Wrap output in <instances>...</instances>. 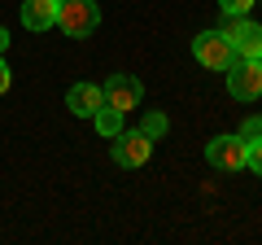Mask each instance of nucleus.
I'll use <instances>...</instances> for the list:
<instances>
[{"label": "nucleus", "mask_w": 262, "mask_h": 245, "mask_svg": "<svg viewBox=\"0 0 262 245\" xmlns=\"http://www.w3.org/2000/svg\"><path fill=\"white\" fill-rule=\"evenodd\" d=\"M57 27L66 31L70 39H83L101 27V9H96V0H61V9H57Z\"/></svg>", "instance_id": "obj_1"}, {"label": "nucleus", "mask_w": 262, "mask_h": 245, "mask_svg": "<svg viewBox=\"0 0 262 245\" xmlns=\"http://www.w3.org/2000/svg\"><path fill=\"white\" fill-rule=\"evenodd\" d=\"M223 75H227V92H232L236 101L262 96V57H236Z\"/></svg>", "instance_id": "obj_2"}, {"label": "nucleus", "mask_w": 262, "mask_h": 245, "mask_svg": "<svg viewBox=\"0 0 262 245\" xmlns=\"http://www.w3.org/2000/svg\"><path fill=\"white\" fill-rule=\"evenodd\" d=\"M192 53H196V62H201L206 70H219V75L236 62V48L227 44L223 31H201V35L192 39Z\"/></svg>", "instance_id": "obj_3"}, {"label": "nucleus", "mask_w": 262, "mask_h": 245, "mask_svg": "<svg viewBox=\"0 0 262 245\" xmlns=\"http://www.w3.org/2000/svg\"><path fill=\"white\" fill-rule=\"evenodd\" d=\"M206 158H210V167H219V171H245L249 140H245V136H214V140L206 145Z\"/></svg>", "instance_id": "obj_4"}, {"label": "nucleus", "mask_w": 262, "mask_h": 245, "mask_svg": "<svg viewBox=\"0 0 262 245\" xmlns=\"http://www.w3.org/2000/svg\"><path fill=\"white\" fill-rule=\"evenodd\" d=\"M114 140V162L118 167H144L149 162V153H153V140L144 132H118V136H110Z\"/></svg>", "instance_id": "obj_5"}, {"label": "nucleus", "mask_w": 262, "mask_h": 245, "mask_svg": "<svg viewBox=\"0 0 262 245\" xmlns=\"http://www.w3.org/2000/svg\"><path fill=\"white\" fill-rule=\"evenodd\" d=\"M223 35H227V44L236 48V57H262V27H258V22H249L245 13L227 22Z\"/></svg>", "instance_id": "obj_6"}, {"label": "nucleus", "mask_w": 262, "mask_h": 245, "mask_svg": "<svg viewBox=\"0 0 262 245\" xmlns=\"http://www.w3.org/2000/svg\"><path fill=\"white\" fill-rule=\"evenodd\" d=\"M101 92H105V105H114V110H136L140 105V96H144V88H140V79L136 75H110L101 84Z\"/></svg>", "instance_id": "obj_7"}, {"label": "nucleus", "mask_w": 262, "mask_h": 245, "mask_svg": "<svg viewBox=\"0 0 262 245\" xmlns=\"http://www.w3.org/2000/svg\"><path fill=\"white\" fill-rule=\"evenodd\" d=\"M57 9H61V0H22V27L27 31L57 27Z\"/></svg>", "instance_id": "obj_8"}, {"label": "nucleus", "mask_w": 262, "mask_h": 245, "mask_svg": "<svg viewBox=\"0 0 262 245\" xmlns=\"http://www.w3.org/2000/svg\"><path fill=\"white\" fill-rule=\"evenodd\" d=\"M66 105H70V114H79V118H92V114L105 105V92L96 84H75L70 92H66Z\"/></svg>", "instance_id": "obj_9"}, {"label": "nucleus", "mask_w": 262, "mask_h": 245, "mask_svg": "<svg viewBox=\"0 0 262 245\" xmlns=\"http://www.w3.org/2000/svg\"><path fill=\"white\" fill-rule=\"evenodd\" d=\"M92 118H96V132L101 136H118L122 132V110H114V105H101Z\"/></svg>", "instance_id": "obj_10"}, {"label": "nucleus", "mask_w": 262, "mask_h": 245, "mask_svg": "<svg viewBox=\"0 0 262 245\" xmlns=\"http://www.w3.org/2000/svg\"><path fill=\"white\" fill-rule=\"evenodd\" d=\"M166 127H170V122H166V114L149 110V114H144V127H140V132L149 136V140H158V136H166Z\"/></svg>", "instance_id": "obj_11"}, {"label": "nucleus", "mask_w": 262, "mask_h": 245, "mask_svg": "<svg viewBox=\"0 0 262 245\" xmlns=\"http://www.w3.org/2000/svg\"><path fill=\"white\" fill-rule=\"evenodd\" d=\"M245 167H253L262 175V136H258V140H249V158H245Z\"/></svg>", "instance_id": "obj_12"}, {"label": "nucleus", "mask_w": 262, "mask_h": 245, "mask_svg": "<svg viewBox=\"0 0 262 245\" xmlns=\"http://www.w3.org/2000/svg\"><path fill=\"white\" fill-rule=\"evenodd\" d=\"M253 9V0H223V13L227 18H241V13H249Z\"/></svg>", "instance_id": "obj_13"}, {"label": "nucleus", "mask_w": 262, "mask_h": 245, "mask_svg": "<svg viewBox=\"0 0 262 245\" xmlns=\"http://www.w3.org/2000/svg\"><path fill=\"white\" fill-rule=\"evenodd\" d=\"M241 136H245V140H258V136H262V118H245L241 122Z\"/></svg>", "instance_id": "obj_14"}, {"label": "nucleus", "mask_w": 262, "mask_h": 245, "mask_svg": "<svg viewBox=\"0 0 262 245\" xmlns=\"http://www.w3.org/2000/svg\"><path fill=\"white\" fill-rule=\"evenodd\" d=\"M9 79H13V75H9V62L0 57V92H9Z\"/></svg>", "instance_id": "obj_15"}, {"label": "nucleus", "mask_w": 262, "mask_h": 245, "mask_svg": "<svg viewBox=\"0 0 262 245\" xmlns=\"http://www.w3.org/2000/svg\"><path fill=\"white\" fill-rule=\"evenodd\" d=\"M5 48H9V31L0 27V53H5Z\"/></svg>", "instance_id": "obj_16"}]
</instances>
